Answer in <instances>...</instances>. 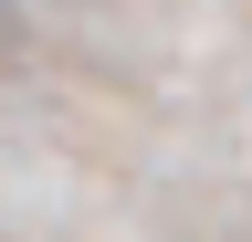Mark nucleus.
Here are the masks:
<instances>
[{
	"label": "nucleus",
	"mask_w": 252,
	"mask_h": 242,
	"mask_svg": "<svg viewBox=\"0 0 252 242\" xmlns=\"http://www.w3.org/2000/svg\"><path fill=\"white\" fill-rule=\"evenodd\" d=\"M0 53H11V11H0Z\"/></svg>",
	"instance_id": "f257e3e1"
}]
</instances>
